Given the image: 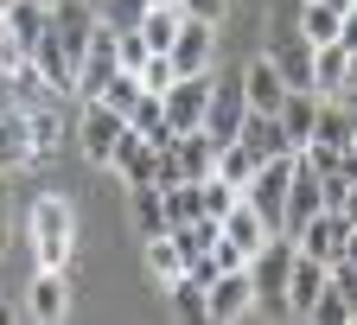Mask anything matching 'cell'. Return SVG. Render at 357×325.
I'll return each mask as SVG.
<instances>
[{"mask_svg":"<svg viewBox=\"0 0 357 325\" xmlns=\"http://www.w3.org/2000/svg\"><path fill=\"white\" fill-rule=\"evenodd\" d=\"M26 236H32V262L38 268H70L77 255V217L64 198H38L32 217H26Z\"/></svg>","mask_w":357,"mask_h":325,"instance_id":"6da1fadb","label":"cell"},{"mask_svg":"<svg viewBox=\"0 0 357 325\" xmlns=\"http://www.w3.org/2000/svg\"><path fill=\"white\" fill-rule=\"evenodd\" d=\"M287 179H294V153H275V160H255L249 185H243V198L261 211V223L281 236V211H287Z\"/></svg>","mask_w":357,"mask_h":325,"instance_id":"7a4b0ae2","label":"cell"},{"mask_svg":"<svg viewBox=\"0 0 357 325\" xmlns=\"http://www.w3.org/2000/svg\"><path fill=\"white\" fill-rule=\"evenodd\" d=\"M249 287H255V306H275L281 312V294H287V268H294V236H268L249 262Z\"/></svg>","mask_w":357,"mask_h":325,"instance_id":"3957f363","label":"cell"},{"mask_svg":"<svg viewBox=\"0 0 357 325\" xmlns=\"http://www.w3.org/2000/svg\"><path fill=\"white\" fill-rule=\"evenodd\" d=\"M344 236H351L344 211H326V204H319V211L294 229V249L312 255V262H326V268H338V262H344Z\"/></svg>","mask_w":357,"mask_h":325,"instance_id":"277c9868","label":"cell"},{"mask_svg":"<svg viewBox=\"0 0 357 325\" xmlns=\"http://www.w3.org/2000/svg\"><path fill=\"white\" fill-rule=\"evenodd\" d=\"M121 134H128V115H115L109 103H89V109L77 115V147H83V160H89V166H109Z\"/></svg>","mask_w":357,"mask_h":325,"instance_id":"5b68a950","label":"cell"},{"mask_svg":"<svg viewBox=\"0 0 357 325\" xmlns=\"http://www.w3.org/2000/svg\"><path fill=\"white\" fill-rule=\"evenodd\" d=\"M96 7L89 0H52V45L70 58V70L83 64V52H89V32H96Z\"/></svg>","mask_w":357,"mask_h":325,"instance_id":"8992f818","label":"cell"},{"mask_svg":"<svg viewBox=\"0 0 357 325\" xmlns=\"http://www.w3.org/2000/svg\"><path fill=\"white\" fill-rule=\"evenodd\" d=\"M166 58H172L178 77H204L211 58H217V26L185 13V20H178V32H172V52H166Z\"/></svg>","mask_w":357,"mask_h":325,"instance_id":"52a82bcc","label":"cell"},{"mask_svg":"<svg viewBox=\"0 0 357 325\" xmlns=\"http://www.w3.org/2000/svg\"><path fill=\"white\" fill-rule=\"evenodd\" d=\"M249 103H243V77L236 83H211V103H204V134H211V147H230L236 141V128H243Z\"/></svg>","mask_w":357,"mask_h":325,"instance_id":"ba28073f","label":"cell"},{"mask_svg":"<svg viewBox=\"0 0 357 325\" xmlns=\"http://www.w3.org/2000/svg\"><path fill=\"white\" fill-rule=\"evenodd\" d=\"M115 38H121V32H115L109 20H96V32H89V52H83V64H77V89H83L89 103H96V96H102V83L121 70V58H115Z\"/></svg>","mask_w":357,"mask_h":325,"instance_id":"9c48e42d","label":"cell"},{"mask_svg":"<svg viewBox=\"0 0 357 325\" xmlns=\"http://www.w3.org/2000/svg\"><path fill=\"white\" fill-rule=\"evenodd\" d=\"M255 306V287H249V268H223L217 281H204V319L217 325H230Z\"/></svg>","mask_w":357,"mask_h":325,"instance_id":"30bf717a","label":"cell"},{"mask_svg":"<svg viewBox=\"0 0 357 325\" xmlns=\"http://www.w3.org/2000/svg\"><path fill=\"white\" fill-rule=\"evenodd\" d=\"M204 103H211V70H204V77H172V89L160 96V109H166V128H172V134L198 128V121H204Z\"/></svg>","mask_w":357,"mask_h":325,"instance_id":"8fae6325","label":"cell"},{"mask_svg":"<svg viewBox=\"0 0 357 325\" xmlns=\"http://www.w3.org/2000/svg\"><path fill=\"white\" fill-rule=\"evenodd\" d=\"M326 281H332V268L326 262H312V255H300L294 249V268H287V294H281V312H294V319H306L312 312V300L326 294Z\"/></svg>","mask_w":357,"mask_h":325,"instance_id":"7c38bea8","label":"cell"},{"mask_svg":"<svg viewBox=\"0 0 357 325\" xmlns=\"http://www.w3.org/2000/svg\"><path fill=\"white\" fill-rule=\"evenodd\" d=\"M0 32L32 58V45L52 32V0H7V7H0Z\"/></svg>","mask_w":357,"mask_h":325,"instance_id":"4fadbf2b","label":"cell"},{"mask_svg":"<svg viewBox=\"0 0 357 325\" xmlns=\"http://www.w3.org/2000/svg\"><path fill=\"white\" fill-rule=\"evenodd\" d=\"M64 312H70V268H38V281H32V294H26V319L58 325Z\"/></svg>","mask_w":357,"mask_h":325,"instance_id":"5bb4252c","label":"cell"},{"mask_svg":"<svg viewBox=\"0 0 357 325\" xmlns=\"http://www.w3.org/2000/svg\"><path fill=\"white\" fill-rule=\"evenodd\" d=\"M326 198H319V172L306 166V153H294V179H287V211H281V236H294V229L319 211Z\"/></svg>","mask_w":357,"mask_h":325,"instance_id":"9a60e30c","label":"cell"},{"mask_svg":"<svg viewBox=\"0 0 357 325\" xmlns=\"http://www.w3.org/2000/svg\"><path fill=\"white\" fill-rule=\"evenodd\" d=\"M281 96H287V83H281V58H255V64L243 70V103H249L255 115H275Z\"/></svg>","mask_w":357,"mask_h":325,"instance_id":"2e32d148","label":"cell"},{"mask_svg":"<svg viewBox=\"0 0 357 325\" xmlns=\"http://www.w3.org/2000/svg\"><path fill=\"white\" fill-rule=\"evenodd\" d=\"M268 236H275V229L261 223V211H255L249 198H236L230 211H223V243H230V249H236L243 262H249V255H255V249H261Z\"/></svg>","mask_w":357,"mask_h":325,"instance_id":"e0dca14e","label":"cell"},{"mask_svg":"<svg viewBox=\"0 0 357 325\" xmlns=\"http://www.w3.org/2000/svg\"><path fill=\"white\" fill-rule=\"evenodd\" d=\"M109 166H115L128 185H153V172H160V147H147L141 134L128 128L121 141H115V160H109Z\"/></svg>","mask_w":357,"mask_h":325,"instance_id":"ac0fdd59","label":"cell"},{"mask_svg":"<svg viewBox=\"0 0 357 325\" xmlns=\"http://www.w3.org/2000/svg\"><path fill=\"white\" fill-rule=\"evenodd\" d=\"M344 77H351V45H312V64H306V83L312 89H326V96H338L344 89Z\"/></svg>","mask_w":357,"mask_h":325,"instance_id":"d6986e66","label":"cell"},{"mask_svg":"<svg viewBox=\"0 0 357 325\" xmlns=\"http://www.w3.org/2000/svg\"><path fill=\"white\" fill-rule=\"evenodd\" d=\"M236 141H243V147H249L255 160H275V153H294V147H287V134H281V115H255V109L243 115Z\"/></svg>","mask_w":357,"mask_h":325,"instance_id":"ffe728a7","label":"cell"},{"mask_svg":"<svg viewBox=\"0 0 357 325\" xmlns=\"http://www.w3.org/2000/svg\"><path fill=\"white\" fill-rule=\"evenodd\" d=\"M26 134H32V160H52L58 147H64V115H58V103H38V109H26Z\"/></svg>","mask_w":357,"mask_h":325,"instance_id":"44dd1931","label":"cell"},{"mask_svg":"<svg viewBox=\"0 0 357 325\" xmlns=\"http://www.w3.org/2000/svg\"><path fill=\"white\" fill-rule=\"evenodd\" d=\"M275 115H281V134H287V147L300 153V147L312 141V115H319V103H312V96H306V89H287V96H281V109H275Z\"/></svg>","mask_w":357,"mask_h":325,"instance_id":"7402d4cb","label":"cell"},{"mask_svg":"<svg viewBox=\"0 0 357 325\" xmlns=\"http://www.w3.org/2000/svg\"><path fill=\"white\" fill-rule=\"evenodd\" d=\"M32 160V134H26V109H7L0 115V172H13Z\"/></svg>","mask_w":357,"mask_h":325,"instance_id":"603a6c76","label":"cell"},{"mask_svg":"<svg viewBox=\"0 0 357 325\" xmlns=\"http://www.w3.org/2000/svg\"><path fill=\"white\" fill-rule=\"evenodd\" d=\"M128 211L141 236H166V204H160V185H128Z\"/></svg>","mask_w":357,"mask_h":325,"instance_id":"cb8c5ba5","label":"cell"},{"mask_svg":"<svg viewBox=\"0 0 357 325\" xmlns=\"http://www.w3.org/2000/svg\"><path fill=\"white\" fill-rule=\"evenodd\" d=\"M351 134H357V115L338 109V103H319V115H312V141H319V147H351Z\"/></svg>","mask_w":357,"mask_h":325,"instance_id":"d4e9b609","label":"cell"},{"mask_svg":"<svg viewBox=\"0 0 357 325\" xmlns=\"http://www.w3.org/2000/svg\"><path fill=\"white\" fill-rule=\"evenodd\" d=\"M217 217H192V223H178L172 229V243H178V255H185V262H198V255H211V243H217Z\"/></svg>","mask_w":357,"mask_h":325,"instance_id":"484cf974","label":"cell"},{"mask_svg":"<svg viewBox=\"0 0 357 325\" xmlns=\"http://www.w3.org/2000/svg\"><path fill=\"white\" fill-rule=\"evenodd\" d=\"M147 274H153V281H178V274H185V255H178L172 229H166V236H147Z\"/></svg>","mask_w":357,"mask_h":325,"instance_id":"4316f807","label":"cell"},{"mask_svg":"<svg viewBox=\"0 0 357 325\" xmlns=\"http://www.w3.org/2000/svg\"><path fill=\"white\" fill-rule=\"evenodd\" d=\"M178 7H147L141 13V38H147V52H172V32H178Z\"/></svg>","mask_w":357,"mask_h":325,"instance_id":"83f0119b","label":"cell"},{"mask_svg":"<svg viewBox=\"0 0 357 325\" xmlns=\"http://www.w3.org/2000/svg\"><path fill=\"white\" fill-rule=\"evenodd\" d=\"M160 204H166V229H178V223L204 217V204H198V185H192V179H185V185H166V192H160Z\"/></svg>","mask_w":357,"mask_h":325,"instance_id":"f1b7e54d","label":"cell"},{"mask_svg":"<svg viewBox=\"0 0 357 325\" xmlns=\"http://www.w3.org/2000/svg\"><path fill=\"white\" fill-rule=\"evenodd\" d=\"M300 38L306 45H332L338 38V13L326 7V0H306V7H300Z\"/></svg>","mask_w":357,"mask_h":325,"instance_id":"f546056e","label":"cell"},{"mask_svg":"<svg viewBox=\"0 0 357 325\" xmlns=\"http://www.w3.org/2000/svg\"><path fill=\"white\" fill-rule=\"evenodd\" d=\"M217 179H230L236 185V192H243V185H249V172H255V153L243 147V141H230V147H217V166H211Z\"/></svg>","mask_w":357,"mask_h":325,"instance_id":"4dcf8cb0","label":"cell"},{"mask_svg":"<svg viewBox=\"0 0 357 325\" xmlns=\"http://www.w3.org/2000/svg\"><path fill=\"white\" fill-rule=\"evenodd\" d=\"M172 287V312L178 319H204V281L198 274H178V281H166Z\"/></svg>","mask_w":357,"mask_h":325,"instance_id":"1f68e13d","label":"cell"},{"mask_svg":"<svg viewBox=\"0 0 357 325\" xmlns=\"http://www.w3.org/2000/svg\"><path fill=\"white\" fill-rule=\"evenodd\" d=\"M134 96H141V77H134V70H115V77L102 83V96H96V103H109L115 115H128V109H134Z\"/></svg>","mask_w":357,"mask_h":325,"instance_id":"d6a6232c","label":"cell"},{"mask_svg":"<svg viewBox=\"0 0 357 325\" xmlns=\"http://www.w3.org/2000/svg\"><path fill=\"white\" fill-rule=\"evenodd\" d=\"M134 77H141V89H153V96H166L178 70H172V58H166V52H147V64L134 70Z\"/></svg>","mask_w":357,"mask_h":325,"instance_id":"836d02e7","label":"cell"},{"mask_svg":"<svg viewBox=\"0 0 357 325\" xmlns=\"http://www.w3.org/2000/svg\"><path fill=\"white\" fill-rule=\"evenodd\" d=\"M147 7H153V0H109V7H102V20H109L115 32H134Z\"/></svg>","mask_w":357,"mask_h":325,"instance_id":"e575fe53","label":"cell"},{"mask_svg":"<svg viewBox=\"0 0 357 325\" xmlns=\"http://www.w3.org/2000/svg\"><path fill=\"white\" fill-rule=\"evenodd\" d=\"M306 319H319V325H344V319H351V312H344V300H338V287H332V281H326V294H319V300H312V312H306Z\"/></svg>","mask_w":357,"mask_h":325,"instance_id":"d590c367","label":"cell"},{"mask_svg":"<svg viewBox=\"0 0 357 325\" xmlns=\"http://www.w3.org/2000/svg\"><path fill=\"white\" fill-rule=\"evenodd\" d=\"M332 287H338V300H344V312L357 319V262H338V268H332Z\"/></svg>","mask_w":357,"mask_h":325,"instance_id":"8d00e7d4","label":"cell"},{"mask_svg":"<svg viewBox=\"0 0 357 325\" xmlns=\"http://www.w3.org/2000/svg\"><path fill=\"white\" fill-rule=\"evenodd\" d=\"M178 13H192V20H223V13H230V0H178Z\"/></svg>","mask_w":357,"mask_h":325,"instance_id":"74e56055","label":"cell"},{"mask_svg":"<svg viewBox=\"0 0 357 325\" xmlns=\"http://www.w3.org/2000/svg\"><path fill=\"white\" fill-rule=\"evenodd\" d=\"M13 243V211H7V185H0V249Z\"/></svg>","mask_w":357,"mask_h":325,"instance_id":"f35d334b","label":"cell"},{"mask_svg":"<svg viewBox=\"0 0 357 325\" xmlns=\"http://www.w3.org/2000/svg\"><path fill=\"white\" fill-rule=\"evenodd\" d=\"M338 211H344V223H357V185L344 192V204H338Z\"/></svg>","mask_w":357,"mask_h":325,"instance_id":"ab89813d","label":"cell"},{"mask_svg":"<svg viewBox=\"0 0 357 325\" xmlns=\"http://www.w3.org/2000/svg\"><path fill=\"white\" fill-rule=\"evenodd\" d=\"M326 7H332V13H338V20H344V13H351V7H357V0H326Z\"/></svg>","mask_w":357,"mask_h":325,"instance_id":"60d3db41","label":"cell"},{"mask_svg":"<svg viewBox=\"0 0 357 325\" xmlns=\"http://www.w3.org/2000/svg\"><path fill=\"white\" fill-rule=\"evenodd\" d=\"M0 325H20V312H13V306H0Z\"/></svg>","mask_w":357,"mask_h":325,"instance_id":"b9f144b4","label":"cell"},{"mask_svg":"<svg viewBox=\"0 0 357 325\" xmlns=\"http://www.w3.org/2000/svg\"><path fill=\"white\" fill-rule=\"evenodd\" d=\"M351 166H357V134H351Z\"/></svg>","mask_w":357,"mask_h":325,"instance_id":"7bdbcfd3","label":"cell"},{"mask_svg":"<svg viewBox=\"0 0 357 325\" xmlns=\"http://www.w3.org/2000/svg\"><path fill=\"white\" fill-rule=\"evenodd\" d=\"M153 7H178V0H153Z\"/></svg>","mask_w":357,"mask_h":325,"instance_id":"ee69618b","label":"cell"},{"mask_svg":"<svg viewBox=\"0 0 357 325\" xmlns=\"http://www.w3.org/2000/svg\"><path fill=\"white\" fill-rule=\"evenodd\" d=\"M0 7H7V0H0Z\"/></svg>","mask_w":357,"mask_h":325,"instance_id":"f6af8a7d","label":"cell"}]
</instances>
